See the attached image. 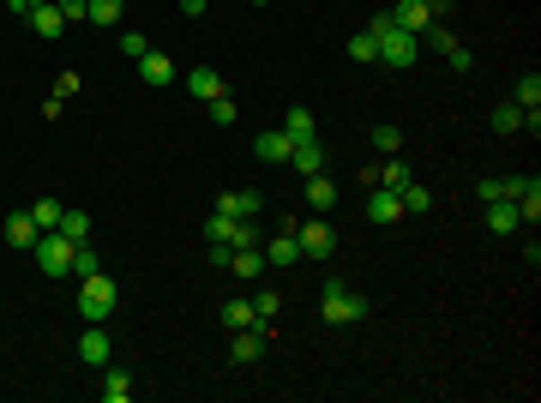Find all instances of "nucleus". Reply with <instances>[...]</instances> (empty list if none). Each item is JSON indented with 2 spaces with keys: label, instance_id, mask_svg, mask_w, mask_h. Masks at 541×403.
<instances>
[{
  "label": "nucleus",
  "instance_id": "f257e3e1",
  "mask_svg": "<svg viewBox=\"0 0 541 403\" xmlns=\"http://www.w3.org/2000/svg\"><path fill=\"white\" fill-rule=\"evenodd\" d=\"M367 37L380 42V61H385V66H397V73H403V66H415L421 37H415V31H403V24L391 19V13H380V19L367 24Z\"/></svg>",
  "mask_w": 541,
  "mask_h": 403
},
{
  "label": "nucleus",
  "instance_id": "f03ea898",
  "mask_svg": "<svg viewBox=\"0 0 541 403\" xmlns=\"http://www.w3.org/2000/svg\"><path fill=\"white\" fill-rule=\"evenodd\" d=\"M319 313H325V325H361L373 307H367V295H361V289H349V283H325Z\"/></svg>",
  "mask_w": 541,
  "mask_h": 403
},
{
  "label": "nucleus",
  "instance_id": "7ed1b4c3",
  "mask_svg": "<svg viewBox=\"0 0 541 403\" xmlns=\"http://www.w3.org/2000/svg\"><path fill=\"white\" fill-rule=\"evenodd\" d=\"M115 302H120V289H115V277H109V271L79 277V313H84V325H102L109 313H115Z\"/></svg>",
  "mask_w": 541,
  "mask_h": 403
},
{
  "label": "nucleus",
  "instance_id": "20e7f679",
  "mask_svg": "<svg viewBox=\"0 0 541 403\" xmlns=\"http://www.w3.org/2000/svg\"><path fill=\"white\" fill-rule=\"evenodd\" d=\"M205 235H211V241H223V247H259L265 241L253 217H223V211H211V217H205Z\"/></svg>",
  "mask_w": 541,
  "mask_h": 403
},
{
  "label": "nucleus",
  "instance_id": "39448f33",
  "mask_svg": "<svg viewBox=\"0 0 541 403\" xmlns=\"http://www.w3.org/2000/svg\"><path fill=\"white\" fill-rule=\"evenodd\" d=\"M73 247H79V241H66L60 229H42L37 247H31L37 265H42V277H66V271H73Z\"/></svg>",
  "mask_w": 541,
  "mask_h": 403
},
{
  "label": "nucleus",
  "instance_id": "423d86ee",
  "mask_svg": "<svg viewBox=\"0 0 541 403\" xmlns=\"http://www.w3.org/2000/svg\"><path fill=\"white\" fill-rule=\"evenodd\" d=\"M295 241H301V259H331L337 253V229L325 217H313V223H295Z\"/></svg>",
  "mask_w": 541,
  "mask_h": 403
},
{
  "label": "nucleus",
  "instance_id": "0eeeda50",
  "mask_svg": "<svg viewBox=\"0 0 541 403\" xmlns=\"http://www.w3.org/2000/svg\"><path fill=\"white\" fill-rule=\"evenodd\" d=\"M139 79L151 84V91H169V84H175L180 73H175V61H169L162 48H144V55H139Z\"/></svg>",
  "mask_w": 541,
  "mask_h": 403
},
{
  "label": "nucleus",
  "instance_id": "6e6552de",
  "mask_svg": "<svg viewBox=\"0 0 541 403\" xmlns=\"http://www.w3.org/2000/svg\"><path fill=\"white\" fill-rule=\"evenodd\" d=\"M79 362H84V367H109V362H115V343H109V331H102V325H84Z\"/></svg>",
  "mask_w": 541,
  "mask_h": 403
},
{
  "label": "nucleus",
  "instance_id": "1a4fd4ad",
  "mask_svg": "<svg viewBox=\"0 0 541 403\" xmlns=\"http://www.w3.org/2000/svg\"><path fill=\"white\" fill-rule=\"evenodd\" d=\"M391 19H397L403 31H415V37L427 31V24H440V19H433V0H397V6H391Z\"/></svg>",
  "mask_w": 541,
  "mask_h": 403
},
{
  "label": "nucleus",
  "instance_id": "9d476101",
  "mask_svg": "<svg viewBox=\"0 0 541 403\" xmlns=\"http://www.w3.org/2000/svg\"><path fill=\"white\" fill-rule=\"evenodd\" d=\"M265 355V325H253V331H235V343H229V362L235 367H253Z\"/></svg>",
  "mask_w": 541,
  "mask_h": 403
},
{
  "label": "nucleus",
  "instance_id": "9b49d317",
  "mask_svg": "<svg viewBox=\"0 0 541 403\" xmlns=\"http://www.w3.org/2000/svg\"><path fill=\"white\" fill-rule=\"evenodd\" d=\"M0 229H6V247H37V217H31V211H6V223H0Z\"/></svg>",
  "mask_w": 541,
  "mask_h": 403
},
{
  "label": "nucleus",
  "instance_id": "f8f14e48",
  "mask_svg": "<svg viewBox=\"0 0 541 403\" xmlns=\"http://www.w3.org/2000/svg\"><path fill=\"white\" fill-rule=\"evenodd\" d=\"M487 229H493V235H518L523 229L518 199H487Z\"/></svg>",
  "mask_w": 541,
  "mask_h": 403
},
{
  "label": "nucleus",
  "instance_id": "ddd939ff",
  "mask_svg": "<svg viewBox=\"0 0 541 403\" xmlns=\"http://www.w3.org/2000/svg\"><path fill=\"white\" fill-rule=\"evenodd\" d=\"M24 19H31V31H37V37H48V42H55L60 31H66V19H60V6H55V0H42V6H31Z\"/></svg>",
  "mask_w": 541,
  "mask_h": 403
},
{
  "label": "nucleus",
  "instance_id": "4468645a",
  "mask_svg": "<svg viewBox=\"0 0 541 403\" xmlns=\"http://www.w3.org/2000/svg\"><path fill=\"white\" fill-rule=\"evenodd\" d=\"M229 271H235L240 283L265 277V247H235V253H229Z\"/></svg>",
  "mask_w": 541,
  "mask_h": 403
},
{
  "label": "nucleus",
  "instance_id": "2eb2a0df",
  "mask_svg": "<svg viewBox=\"0 0 541 403\" xmlns=\"http://www.w3.org/2000/svg\"><path fill=\"white\" fill-rule=\"evenodd\" d=\"M187 91H193L199 102H217L223 97V73L217 66H193V73H187Z\"/></svg>",
  "mask_w": 541,
  "mask_h": 403
},
{
  "label": "nucleus",
  "instance_id": "dca6fc26",
  "mask_svg": "<svg viewBox=\"0 0 541 403\" xmlns=\"http://www.w3.org/2000/svg\"><path fill=\"white\" fill-rule=\"evenodd\" d=\"M367 217L380 223V229H391V223L403 217V199H397V193H391V187H380V193L367 199Z\"/></svg>",
  "mask_w": 541,
  "mask_h": 403
},
{
  "label": "nucleus",
  "instance_id": "f3484780",
  "mask_svg": "<svg viewBox=\"0 0 541 403\" xmlns=\"http://www.w3.org/2000/svg\"><path fill=\"white\" fill-rule=\"evenodd\" d=\"M253 151H259L265 162H289V151H295V139H289L283 127H271V133H259V139H253Z\"/></svg>",
  "mask_w": 541,
  "mask_h": 403
},
{
  "label": "nucleus",
  "instance_id": "a211bd4d",
  "mask_svg": "<svg viewBox=\"0 0 541 403\" xmlns=\"http://www.w3.org/2000/svg\"><path fill=\"white\" fill-rule=\"evenodd\" d=\"M301 259V241H295V223H283V235L265 247V265H295Z\"/></svg>",
  "mask_w": 541,
  "mask_h": 403
},
{
  "label": "nucleus",
  "instance_id": "6ab92c4d",
  "mask_svg": "<svg viewBox=\"0 0 541 403\" xmlns=\"http://www.w3.org/2000/svg\"><path fill=\"white\" fill-rule=\"evenodd\" d=\"M102 398H109V403H127V398H133V373L109 362V367H102Z\"/></svg>",
  "mask_w": 541,
  "mask_h": 403
},
{
  "label": "nucleus",
  "instance_id": "aec40b11",
  "mask_svg": "<svg viewBox=\"0 0 541 403\" xmlns=\"http://www.w3.org/2000/svg\"><path fill=\"white\" fill-rule=\"evenodd\" d=\"M259 193H217V211L223 217H259Z\"/></svg>",
  "mask_w": 541,
  "mask_h": 403
},
{
  "label": "nucleus",
  "instance_id": "412c9836",
  "mask_svg": "<svg viewBox=\"0 0 541 403\" xmlns=\"http://www.w3.org/2000/svg\"><path fill=\"white\" fill-rule=\"evenodd\" d=\"M307 205H313L319 217L337 205V187H331V175H325V169H319V175H307Z\"/></svg>",
  "mask_w": 541,
  "mask_h": 403
},
{
  "label": "nucleus",
  "instance_id": "4be33fe9",
  "mask_svg": "<svg viewBox=\"0 0 541 403\" xmlns=\"http://www.w3.org/2000/svg\"><path fill=\"white\" fill-rule=\"evenodd\" d=\"M84 19L97 24V31H115V24L127 19V0H91V13H84Z\"/></svg>",
  "mask_w": 541,
  "mask_h": 403
},
{
  "label": "nucleus",
  "instance_id": "5701e85b",
  "mask_svg": "<svg viewBox=\"0 0 541 403\" xmlns=\"http://www.w3.org/2000/svg\"><path fill=\"white\" fill-rule=\"evenodd\" d=\"M289 162H295L301 175H319V169H325V151H319V139H301L295 151H289Z\"/></svg>",
  "mask_w": 541,
  "mask_h": 403
},
{
  "label": "nucleus",
  "instance_id": "b1692460",
  "mask_svg": "<svg viewBox=\"0 0 541 403\" xmlns=\"http://www.w3.org/2000/svg\"><path fill=\"white\" fill-rule=\"evenodd\" d=\"M403 181H415V175H409V162H397V157H385V169H373V187H391V193H397Z\"/></svg>",
  "mask_w": 541,
  "mask_h": 403
},
{
  "label": "nucleus",
  "instance_id": "393cba45",
  "mask_svg": "<svg viewBox=\"0 0 541 403\" xmlns=\"http://www.w3.org/2000/svg\"><path fill=\"white\" fill-rule=\"evenodd\" d=\"M223 325H229V331H253L259 313H253V302H229V307H223Z\"/></svg>",
  "mask_w": 541,
  "mask_h": 403
},
{
  "label": "nucleus",
  "instance_id": "a878e982",
  "mask_svg": "<svg viewBox=\"0 0 541 403\" xmlns=\"http://www.w3.org/2000/svg\"><path fill=\"white\" fill-rule=\"evenodd\" d=\"M518 127H523V109H518V102H500V109H493V133H500V139H511Z\"/></svg>",
  "mask_w": 541,
  "mask_h": 403
},
{
  "label": "nucleus",
  "instance_id": "bb28decb",
  "mask_svg": "<svg viewBox=\"0 0 541 403\" xmlns=\"http://www.w3.org/2000/svg\"><path fill=\"white\" fill-rule=\"evenodd\" d=\"M60 211H66V205H60V199H48V193H42V199L31 205V217H37V229H60Z\"/></svg>",
  "mask_w": 541,
  "mask_h": 403
},
{
  "label": "nucleus",
  "instance_id": "cd10ccee",
  "mask_svg": "<svg viewBox=\"0 0 541 403\" xmlns=\"http://www.w3.org/2000/svg\"><path fill=\"white\" fill-rule=\"evenodd\" d=\"M518 109H523V115L541 109V73H523V79H518Z\"/></svg>",
  "mask_w": 541,
  "mask_h": 403
},
{
  "label": "nucleus",
  "instance_id": "c85d7f7f",
  "mask_svg": "<svg viewBox=\"0 0 541 403\" xmlns=\"http://www.w3.org/2000/svg\"><path fill=\"white\" fill-rule=\"evenodd\" d=\"M397 199H403V211H427V205H433V193H427L421 181H403V187H397Z\"/></svg>",
  "mask_w": 541,
  "mask_h": 403
},
{
  "label": "nucleus",
  "instance_id": "c756f323",
  "mask_svg": "<svg viewBox=\"0 0 541 403\" xmlns=\"http://www.w3.org/2000/svg\"><path fill=\"white\" fill-rule=\"evenodd\" d=\"M60 235H66V241H84V235H91V217H84V211H60Z\"/></svg>",
  "mask_w": 541,
  "mask_h": 403
},
{
  "label": "nucleus",
  "instance_id": "7c9ffc66",
  "mask_svg": "<svg viewBox=\"0 0 541 403\" xmlns=\"http://www.w3.org/2000/svg\"><path fill=\"white\" fill-rule=\"evenodd\" d=\"M283 133H289V139H313V115H307V109H289V121H283Z\"/></svg>",
  "mask_w": 541,
  "mask_h": 403
},
{
  "label": "nucleus",
  "instance_id": "2f4dec72",
  "mask_svg": "<svg viewBox=\"0 0 541 403\" xmlns=\"http://www.w3.org/2000/svg\"><path fill=\"white\" fill-rule=\"evenodd\" d=\"M277 307H283V295H277V289H259V295H253V313H259V325H271V320H277Z\"/></svg>",
  "mask_w": 541,
  "mask_h": 403
},
{
  "label": "nucleus",
  "instance_id": "473e14b6",
  "mask_svg": "<svg viewBox=\"0 0 541 403\" xmlns=\"http://www.w3.org/2000/svg\"><path fill=\"white\" fill-rule=\"evenodd\" d=\"M373 145H380L385 157H397V145H403V133H397V127H391V121H380V127H373Z\"/></svg>",
  "mask_w": 541,
  "mask_h": 403
},
{
  "label": "nucleus",
  "instance_id": "72a5a7b5",
  "mask_svg": "<svg viewBox=\"0 0 541 403\" xmlns=\"http://www.w3.org/2000/svg\"><path fill=\"white\" fill-rule=\"evenodd\" d=\"M349 55H355V61H380V42L367 37V31H355V37H349Z\"/></svg>",
  "mask_w": 541,
  "mask_h": 403
},
{
  "label": "nucleus",
  "instance_id": "f704fd0d",
  "mask_svg": "<svg viewBox=\"0 0 541 403\" xmlns=\"http://www.w3.org/2000/svg\"><path fill=\"white\" fill-rule=\"evenodd\" d=\"M421 37L433 42V48H440V55H451V48H458V37H451V31H445V24H427V31H421Z\"/></svg>",
  "mask_w": 541,
  "mask_h": 403
},
{
  "label": "nucleus",
  "instance_id": "c9c22d12",
  "mask_svg": "<svg viewBox=\"0 0 541 403\" xmlns=\"http://www.w3.org/2000/svg\"><path fill=\"white\" fill-rule=\"evenodd\" d=\"M73 271H79V277H91V271H102V265H97V253H91V247H73Z\"/></svg>",
  "mask_w": 541,
  "mask_h": 403
},
{
  "label": "nucleus",
  "instance_id": "e433bc0d",
  "mask_svg": "<svg viewBox=\"0 0 541 403\" xmlns=\"http://www.w3.org/2000/svg\"><path fill=\"white\" fill-rule=\"evenodd\" d=\"M144 48H151V42H144V37H139V31H127V37H120V55H127V61H139Z\"/></svg>",
  "mask_w": 541,
  "mask_h": 403
},
{
  "label": "nucleus",
  "instance_id": "4c0bfd02",
  "mask_svg": "<svg viewBox=\"0 0 541 403\" xmlns=\"http://www.w3.org/2000/svg\"><path fill=\"white\" fill-rule=\"evenodd\" d=\"M211 121H217V127H235V102L217 97V102H211Z\"/></svg>",
  "mask_w": 541,
  "mask_h": 403
},
{
  "label": "nucleus",
  "instance_id": "58836bf2",
  "mask_svg": "<svg viewBox=\"0 0 541 403\" xmlns=\"http://www.w3.org/2000/svg\"><path fill=\"white\" fill-rule=\"evenodd\" d=\"M55 6H60V19H66V24H73V19H84V13H91V0H55Z\"/></svg>",
  "mask_w": 541,
  "mask_h": 403
},
{
  "label": "nucleus",
  "instance_id": "ea45409f",
  "mask_svg": "<svg viewBox=\"0 0 541 403\" xmlns=\"http://www.w3.org/2000/svg\"><path fill=\"white\" fill-rule=\"evenodd\" d=\"M476 193H481V205H487V199H505V181H500V175H487V181H481Z\"/></svg>",
  "mask_w": 541,
  "mask_h": 403
},
{
  "label": "nucleus",
  "instance_id": "a19ab883",
  "mask_svg": "<svg viewBox=\"0 0 541 403\" xmlns=\"http://www.w3.org/2000/svg\"><path fill=\"white\" fill-rule=\"evenodd\" d=\"M205 6H211V0H180V13H187V19H199Z\"/></svg>",
  "mask_w": 541,
  "mask_h": 403
},
{
  "label": "nucleus",
  "instance_id": "79ce46f5",
  "mask_svg": "<svg viewBox=\"0 0 541 403\" xmlns=\"http://www.w3.org/2000/svg\"><path fill=\"white\" fill-rule=\"evenodd\" d=\"M6 6H13V13H31V6H42V0H6Z\"/></svg>",
  "mask_w": 541,
  "mask_h": 403
},
{
  "label": "nucleus",
  "instance_id": "37998d69",
  "mask_svg": "<svg viewBox=\"0 0 541 403\" xmlns=\"http://www.w3.org/2000/svg\"><path fill=\"white\" fill-rule=\"evenodd\" d=\"M253 6H271V0H253Z\"/></svg>",
  "mask_w": 541,
  "mask_h": 403
}]
</instances>
